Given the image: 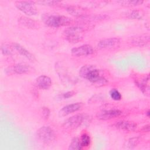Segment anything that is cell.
<instances>
[{
  "mask_svg": "<svg viewBox=\"0 0 150 150\" xmlns=\"http://www.w3.org/2000/svg\"><path fill=\"white\" fill-rule=\"evenodd\" d=\"M74 94H75V92L74 91H67L64 93H63L61 96L63 98L66 99V98H69L71 97Z\"/></svg>",
  "mask_w": 150,
  "mask_h": 150,
  "instance_id": "29",
  "label": "cell"
},
{
  "mask_svg": "<svg viewBox=\"0 0 150 150\" xmlns=\"http://www.w3.org/2000/svg\"><path fill=\"white\" fill-rule=\"evenodd\" d=\"M110 96L111 97V98L115 100V101H118L120 100L122 98L121 94V93L118 91V90L115 89V88H112L110 92H109Z\"/></svg>",
  "mask_w": 150,
  "mask_h": 150,
  "instance_id": "22",
  "label": "cell"
},
{
  "mask_svg": "<svg viewBox=\"0 0 150 150\" xmlns=\"http://www.w3.org/2000/svg\"><path fill=\"white\" fill-rule=\"evenodd\" d=\"M149 80V77L148 75L144 77L142 80H141V81L138 80H134L136 85L138 87L140 90H141L144 94L147 95H149V87L148 85Z\"/></svg>",
  "mask_w": 150,
  "mask_h": 150,
  "instance_id": "17",
  "label": "cell"
},
{
  "mask_svg": "<svg viewBox=\"0 0 150 150\" xmlns=\"http://www.w3.org/2000/svg\"><path fill=\"white\" fill-rule=\"evenodd\" d=\"M146 115L148 117H150V111L149 110H148L146 112Z\"/></svg>",
  "mask_w": 150,
  "mask_h": 150,
  "instance_id": "31",
  "label": "cell"
},
{
  "mask_svg": "<svg viewBox=\"0 0 150 150\" xmlns=\"http://www.w3.org/2000/svg\"><path fill=\"white\" fill-rule=\"evenodd\" d=\"M66 10L69 13L74 16L80 17L82 18H85L87 16V14L84 9L79 8L78 6H69L66 8Z\"/></svg>",
  "mask_w": 150,
  "mask_h": 150,
  "instance_id": "16",
  "label": "cell"
},
{
  "mask_svg": "<svg viewBox=\"0 0 150 150\" xmlns=\"http://www.w3.org/2000/svg\"><path fill=\"white\" fill-rule=\"evenodd\" d=\"M12 49H13L12 45L10 46L8 45L4 44L1 46V51L4 55H12L13 54Z\"/></svg>",
  "mask_w": 150,
  "mask_h": 150,
  "instance_id": "24",
  "label": "cell"
},
{
  "mask_svg": "<svg viewBox=\"0 0 150 150\" xmlns=\"http://www.w3.org/2000/svg\"><path fill=\"white\" fill-rule=\"evenodd\" d=\"M80 76L93 83L97 87H101L108 83L107 79L102 76L101 71L94 65L86 64L82 66L79 71Z\"/></svg>",
  "mask_w": 150,
  "mask_h": 150,
  "instance_id": "1",
  "label": "cell"
},
{
  "mask_svg": "<svg viewBox=\"0 0 150 150\" xmlns=\"http://www.w3.org/2000/svg\"><path fill=\"white\" fill-rule=\"evenodd\" d=\"M38 4H39L40 5H48V6H53L57 5L60 2L59 1H40L36 2Z\"/></svg>",
  "mask_w": 150,
  "mask_h": 150,
  "instance_id": "27",
  "label": "cell"
},
{
  "mask_svg": "<svg viewBox=\"0 0 150 150\" xmlns=\"http://www.w3.org/2000/svg\"><path fill=\"white\" fill-rule=\"evenodd\" d=\"M83 106V104L82 103H75L73 104H70L66 105L62 107L59 111V116L60 117H63L67 116L73 112L78 111Z\"/></svg>",
  "mask_w": 150,
  "mask_h": 150,
  "instance_id": "8",
  "label": "cell"
},
{
  "mask_svg": "<svg viewBox=\"0 0 150 150\" xmlns=\"http://www.w3.org/2000/svg\"><path fill=\"white\" fill-rule=\"evenodd\" d=\"M36 83L39 88L43 90H47L52 86V80L47 76L41 75L36 79Z\"/></svg>",
  "mask_w": 150,
  "mask_h": 150,
  "instance_id": "12",
  "label": "cell"
},
{
  "mask_svg": "<svg viewBox=\"0 0 150 150\" xmlns=\"http://www.w3.org/2000/svg\"><path fill=\"white\" fill-rule=\"evenodd\" d=\"M13 71L18 74H23L29 73L32 71V67L25 63H19L13 66Z\"/></svg>",
  "mask_w": 150,
  "mask_h": 150,
  "instance_id": "14",
  "label": "cell"
},
{
  "mask_svg": "<svg viewBox=\"0 0 150 150\" xmlns=\"http://www.w3.org/2000/svg\"><path fill=\"white\" fill-rule=\"evenodd\" d=\"M69 150H81L83 149L81 144L80 139L78 137H74L71 139V141L69 145Z\"/></svg>",
  "mask_w": 150,
  "mask_h": 150,
  "instance_id": "19",
  "label": "cell"
},
{
  "mask_svg": "<svg viewBox=\"0 0 150 150\" xmlns=\"http://www.w3.org/2000/svg\"><path fill=\"white\" fill-rule=\"evenodd\" d=\"M42 20L45 25L53 28L68 26L73 22L72 19L67 16L48 13L42 15Z\"/></svg>",
  "mask_w": 150,
  "mask_h": 150,
  "instance_id": "2",
  "label": "cell"
},
{
  "mask_svg": "<svg viewBox=\"0 0 150 150\" xmlns=\"http://www.w3.org/2000/svg\"><path fill=\"white\" fill-rule=\"evenodd\" d=\"M87 29V27H84V26H81V25L71 26L66 28L64 30V33L66 35V36L80 35V34L84 32L85 30Z\"/></svg>",
  "mask_w": 150,
  "mask_h": 150,
  "instance_id": "15",
  "label": "cell"
},
{
  "mask_svg": "<svg viewBox=\"0 0 150 150\" xmlns=\"http://www.w3.org/2000/svg\"><path fill=\"white\" fill-rule=\"evenodd\" d=\"M36 136L39 141L46 144L52 143L56 137L54 130L49 126H43L38 129Z\"/></svg>",
  "mask_w": 150,
  "mask_h": 150,
  "instance_id": "4",
  "label": "cell"
},
{
  "mask_svg": "<svg viewBox=\"0 0 150 150\" xmlns=\"http://www.w3.org/2000/svg\"><path fill=\"white\" fill-rule=\"evenodd\" d=\"M138 142H139L138 138H132L129 140H128L126 145V148L129 149H132L135 146H137Z\"/></svg>",
  "mask_w": 150,
  "mask_h": 150,
  "instance_id": "25",
  "label": "cell"
},
{
  "mask_svg": "<svg viewBox=\"0 0 150 150\" xmlns=\"http://www.w3.org/2000/svg\"><path fill=\"white\" fill-rule=\"evenodd\" d=\"M142 131L143 132H149V125L147 124V125L144 126L143 128H142Z\"/></svg>",
  "mask_w": 150,
  "mask_h": 150,
  "instance_id": "30",
  "label": "cell"
},
{
  "mask_svg": "<svg viewBox=\"0 0 150 150\" xmlns=\"http://www.w3.org/2000/svg\"><path fill=\"white\" fill-rule=\"evenodd\" d=\"M42 114L45 119H47L50 114V111L47 107H43L42 108Z\"/></svg>",
  "mask_w": 150,
  "mask_h": 150,
  "instance_id": "28",
  "label": "cell"
},
{
  "mask_svg": "<svg viewBox=\"0 0 150 150\" xmlns=\"http://www.w3.org/2000/svg\"><path fill=\"white\" fill-rule=\"evenodd\" d=\"M18 23L22 26L29 29H37L39 27L38 23L29 17L22 16L18 19Z\"/></svg>",
  "mask_w": 150,
  "mask_h": 150,
  "instance_id": "11",
  "label": "cell"
},
{
  "mask_svg": "<svg viewBox=\"0 0 150 150\" xmlns=\"http://www.w3.org/2000/svg\"><path fill=\"white\" fill-rule=\"evenodd\" d=\"M114 126L117 129L125 131H133L137 127L135 122L125 120L118 121L114 124Z\"/></svg>",
  "mask_w": 150,
  "mask_h": 150,
  "instance_id": "10",
  "label": "cell"
},
{
  "mask_svg": "<svg viewBox=\"0 0 150 150\" xmlns=\"http://www.w3.org/2000/svg\"><path fill=\"white\" fill-rule=\"evenodd\" d=\"M80 144L82 148L88 147L91 144V138L87 133H83L80 139Z\"/></svg>",
  "mask_w": 150,
  "mask_h": 150,
  "instance_id": "20",
  "label": "cell"
},
{
  "mask_svg": "<svg viewBox=\"0 0 150 150\" xmlns=\"http://www.w3.org/2000/svg\"><path fill=\"white\" fill-rule=\"evenodd\" d=\"M120 43V39L117 38H110L99 41L97 44V47L100 49H112L118 46Z\"/></svg>",
  "mask_w": 150,
  "mask_h": 150,
  "instance_id": "9",
  "label": "cell"
},
{
  "mask_svg": "<svg viewBox=\"0 0 150 150\" xmlns=\"http://www.w3.org/2000/svg\"><path fill=\"white\" fill-rule=\"evenodd\" d=\"M122 111L118 109H110L101 111L97 113L96 117L100 120H109L120 116Z\"/></svg>",
  "mask_w": 150,
  "mask_h": 150,
  "instance_id": "6",
  "label": "cell"
},
{
  "mask_svg": "<svg viewBox=\"0 0 150 150\" xmlns=\"http://www.w3.org/2000/svg\"><path fill=\"white\" fill-rule=\"evenodd\" d=\"M66 40L70 43H78L81 41L83 39V37L81 35H70V36H66Z\"/></svg>",
  "mask_w": 150,
  "mask_h": 150,
  "instance_id": "23",
  "label": "cell"
},
{
  "mask_svg": "<svg viewBox=\"0 0 150 150\" xmlns=\"http://www.w3.org/2000/svg\"><path fill=\"white\" fill-rule=\"evenodd\" d=\"M13 48L17 51L21 55L24 56L27 59L31 62H35L36 60V59L33 54H32L30 52H29L28 50H26L25 47L20 45L18 43H13L12 44Z\"/></svg>",
  "mask_w": 150,
  "mask_h": 150,
  "instance_id": "13",
  "label": "cell"
},
{
  "mask_svg": "<svg viewBox=\"0 0 150 150\" xmlns=\"http://www.w3.org/2000/svg\"><path fill=\"white\" fill-rule=\"evenodd\" d=\"M15 6L19 11L28 16H35L38 13L35 2L33 1H16Z\"/></svg>",
  "mask_w": 150,
  "mask_h": 150,
  "instance_id": "5",
  "label": "cell"
},
{
  "mask_svg": "<svg viewBox=\"0 0 150 150\" xmlns=\"http://www.w3.org/2000/svg\"><path fill=\"white\" fill-rule=\"evenodd\" d=\"M149 42V36L148 35H142L133 38L131 42L135 46L142 47L146 46Z\"/></svg>",
  "mask_w": 150,
  "mask_h": 150,
  "instance_id": "18",
  "label": "cell"
},
{
  "mask_svg": "<svg viewBox=\"0 0 150 150\" xmlns=\"http://www.w3.org/2000/svg\"><path fill=\"white\" fill-rule=\"evenodd\" d=\"M94 52L93 47L90 45H83L77 47H74L71 50L72 55L76 57L89 56L93 54Z\"/></svg>",
  "mask_w": 150,
  "mask_h": 150,
  "instance_id": "7",
  "label": "cell"
},
{
  "mask_svg": "<svg viewBox=\"0 0 150 150\" xmlns=\"http://www.w3.org/2000/svg\"><path fill=\"white\" fill-rule=\"evenodd\" d=\"M118 3H120V4L122 6H128V7H131V6H137L139 5H141L143 3L142 1H118Z\"/></svg>",
  "mask_w": 150,
  "mask_h": 150,
  "instance_id": "21",
  "label": "cell"
},
{
  "mask_svg": "<svg viewBox=\"0 0 150 150\" xmlns=\"http://www.w3.org/2000/svg\"><path fill=\"white\" fill-rule=\"evenodd\" d=\"M88 116L84 114H78L67 118L64 122V127L67 129H75L84 125L87 121Z\"/></svg>",
  "mask_w": 150,
  "mask_h": 150,
  "instance_id": "3",
  "label": "cell"
},
{
  "mask_svg": "<svg viewBox=\"0 0 150 150\" xmlns=\"http://www.w3.org/2000/svg\"><path fill=\"white\" fill-rule=\"evenodd\" d=\"M127 17L129 19H140L142 18V15L140 12L136 10H133L127 13Z\"/></svg>",
  "mask_w": 150,
  "mask_h": 150,
  "instance_id": "26",
  "label": "cell"
}]
</instances>
